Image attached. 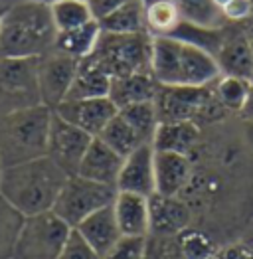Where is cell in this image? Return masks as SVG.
I'll use <instances>...</instances> for the list:
<instances>
[{
    "instance_id": "6da1fadb",
    "label": "cell",
    "mask_w": 253,
    "mask_h": 259,
    "mask_svg": "<svg viewBox=\"0 0 253 259\" xmlns=\"http://www.w3.org/2000/svg\"><path fill=\"white\" fill-rule=\"evenodd\" d=\"M56 38L50 4L18 0L0 16V60L42 58L56 48Z\"/></svg>"
},
{
    "instance_id": "7a4b0ae2",
    "label": "cell",
    "mask_w": 253,
    "mask_h": 259,
    "mask_svg": "<svg viewBox=\"0 0 253 259\" xmlns=\"http://www.w3.org/2000/svg\"><path fill=\"white\" fill-rule=\"evenodd\" d=\"M67 174L48 156L2 168L0 194L24 216L50 212L62 192Z\"/></svg>"
},
{
    "instance_id": "3957f363",
    "label": "cell",
    "mask_w": 253,
    "mask_h": 259,
    "mask_svg": "<svg viewBox=\"0 0 253 259\" xmlns=\"http://www.w3.org/2000/svg\"><path fill=\"white\" fill-rule=\"evenodd\" d=\"M54 111L34 105L0 117V164L16 166L42 158L48 152V135Z\"/></svg>"
},
{
    "instance_id": "277c9868",
    "label": "cell",
    "mask_w": 253,
    "mask_h": 259,
    "mask_svg": "<svg viewBox=\"0 0 253 259\" xmlns=\"http://www.w3.org/2000/svg\"><path fill=\"white\" fill-rule=\"evenodd\" d=\"M150 54H152V36L148 32L141 34L101 32L99 42L87 60L113 79L133 73H150Z\"/></svg>"
},
{
    "instance_id": "5b68a950",
    "label": "cell",
    "mask_w": 253,
    "mask_h": 259,
    "mask_svg": "<svg viewBox=\"0 0 253 259\" xmlns=\"http://www.w3.org/2000/svg\"><path fill=\"white\" fill-rule=\"evenodd\" d=\"M115 198H117V188L73 174L67 176L52 212L63 220L71 230H75L85 218L111 206Z\"/></svg>"
},
{
    "instance_id": "8992f818",
    "label": "cell",
    "mask_w": 253,
    "mask_h": 259,
    "mask_svg": "<svg viewBox=\"0 0 253 259\" xmlns=\"http://www.w3.org/2000/svg\"><path fill=\"white\" fill-rule=\"evenodd\" d=\"M71 228L52 210L24 220L12 259H58Z\"/></svg>"
},
{
    "instance_id": "52a82bcc",
    "label": "cell",
    "mask_w": 253,
    "mask_h": 259,
    "mask_svg": "<svg viewBox=\"0 0 253 259\" xmlns=\"http://www.w3.org/2000/svg\"><path fill=\"white\" fill-rule=\"evenodd\" d=\"M42 105L38 89V58L0 60V117Z\"/></svg>"
},
{
    "instance_id": "ba28073f",
    "label": "cell",
    "mask_w": 253,
    "mask_h": 259,
    "mask_svg": "<svg viewBox=\"0 0 253 259\" xmlns=\"http://www.w3.org/2000/svg\"><path fill=\"white\" fill-rule=\"evenodd\" d=\"M214 99V87H186V85H158L154 107L160 123L194 121L202 115Z\"/></svg>"
},
{
    "instance_id": "9c48e42d",
    "label": "cell",
    "mask_w": 253,
    "mask_h": 259,
    "mask_svg": "<svg viewBox=\"0 0 253 259\" xmlns=\"http://www.w3.org/2000/svg\"><path fill=\"white\" fill-rule=\"evenodd\" d=\"M93 137L75 125L63 121L58 113L52 115V125L48 135V152L46 156L52 158L67 176L77 174V168L83 160Z\"/></svg>"
},
{
    "instance_id": "30bf717a",
    "label": "cell",
    "mask_w": 253,
    "mask_h": 259,
    "mask_svg": "<svg viewBox=\"0 0 253 259\" xmlns=\"http://www.w3.org/2000/svg\"><path fill=\"white\" fill-rule=\"evenodd\" d=\"M79 60L65 56L58 50H52L42 58H38V89L42 105L52 111L65 101L67 91L77 73Z\"/></svg>"
},
{
    "instance_id": "8fae6325",
    "label": "cell",
    "mask_w": 253,
    "mask_h": 259,
    "mask_svg": "<svg viewBox=\"0 0 253 259\" xmlns=\"http://www.w3.org/2000/svg\"><path fill=\"white\" fill-rule=\"evenodd\" d=\"M63 121L75 125L77 129L85 131L93 139L101 135L107 123L119 113V109L113 105L109 97L99 99H81V101H63L54 109Z\"/></svg>"
},
{
    "instance_id": "7c38bea8",
    "label": "cell",
    "mask_w": 253,
    "mask_h": 259,
    "mask_svg": "<svg viewBox=\"0 0 253 259\" xmlns=\"http://www.w3.org/2000/svg\"><path fill=\"white\" fill-rule=\"evenodd\" d=\"M150 236L176 238L190 228V208L180 196L154 194L148 198Z\"/></svg>"
},
{
    "instance_id": "4fadbf2b",
    "label": "cell",
    "mask_w": 253,
    "mask_h": 259,
    "mask_svg": "<svg viewBox=\"0 0 253 259\" xmlns=\"http://www.w3.org/2000/svg\"><path fill=\"white\" fill-rule=\"evenodd\" d=\"M117 192H131L150 198L156 192L154 186V149L152 145H141L123 162L117 180Z\"/></svg>"
},
{
    "instance_id": "5bb4252c",
    "label": "cell",
    "mask_w": 253,
    "mask_h": 259,
    "mask_svg": "<svg viewBox=\"0 0 253 259\" xmlns=\"http://www.w3.org/2000/svg\"><path fill=\"white\" fill-rule=\"evenodd\" d=\"M123 162H125V158L121 154H117L113 149H109L101 139L95 137L85 152L83 160L77 168V174L87 180L117 188V180H119V174L123 168Z\"/></svg>"
},
{
    "instance_id": "9a60e30c",
    "label": "cell",
    "mask_w": 253,
    "mask_h": 259,
    "mask_svg": "<svg viewBox=\"0 0 253 259\" xmlns=\"http://www.w3.org/2000/svg\"><path fill=\"white\" fill-rule=\"evenodd\" d=\"M192 176V162L186 154L154 151V186L156 194L180 196Z\"/></svg>"
},
{
    "instance_id": "2e32d148",
    "label": "cell",
    "mask_w": 253,
    "mask_h": 259,
    "mask_svg": "<svg viewBox=\"0 0 253 259\" xmlns=\"http://www.w3.org/2000/svg\"><path fill=\"white\" fill-rule=\"evenodd\" d=\"M115 218L123 238H148L150 220H148V198L131 192H117L113 202Z\"/></svg>"
},
{
    "instance_id": "e0dca14e",
    "label": "cell",
    "mask_w": 253,
    "mask_h": 259,
    "mask_svg": "<svg viewBox=\"0 0 253 259\" xmlns=\"http://www.w3.org/2000/svg\"><path fill=\"white\" fill-rule=\"evenodd\" d=\"M75 232L101 257L105 253H109L117 245V241L123 238V234L119 230V224H117V218H115L113 204L103 208V210H99V212H95V214H91L89 218H85L83 222L75 228Z\"/></svg>"
},
{
    "instance_id": "ac0fdd59",
    "label": "cell",
    "mask_w": 253,
    "mask_h": 259,
    "mask_svg": "<svg viewBox=\"0 0 253 259\" xmlns=\"http://www.w3.org/2000/svg\"><path fill=\"white\" fill-rule=\"evenodd\" d=\"M216 60L226 75L241 79H249L253 75V48L243 32L224 30V42Z\"/></svg>"
},
{
    "instance_id": "d6986e66",
    "label": "cell",
    "mask_w": 253,
    "mask_h": 259,
    "mask_svg": "<svg viewBox=\"0 0 253 259\" xmlns=\"http://www.w3.org/2000/svg\"><path fill=\"white\" fill-rule=\"evenodd\" d=\"M158 91V83L152 77V73H133L125 77H113L109 99L117 109H125L135 103L154 101Z\"/></svg>"
},
{
    "instance_id": "ffe728a7",
    "label": "cell",
    "mask_w": 253,
    "mask_h": 259,
    "mask_svg": "<svg viewBox=\"0 0 253 259\" xmlns=\"http://www.w3.org/2000/svg\"><path fill=\"white\" fill-rule=\"evenodd\" d=\"M200 137V129L194 121H178V123H158V129L152 139V149L164 152L186 154L194 149Z\"/></svg>"
},
{
    "instance_id": "44dd1931",
    "label": "cell",
    "mask_w": 253,
    "mask_h": 259,
    "mask_svg": "<svg viewBox=\"0 0 253 259\" xmlns=\"http://www.w3.org/2000/svg\"><path fill=\"white\" fill-rule=\"evenodd\" d=\"M109 89H111V77L85 58L77 65V73H75L73 83L67 91L65 101L109 97Z\"/></svg>"
},
{
    "instance_id": "7402d4cb",
    "label": "cell",
    "mask_w": 253,
    "mask_h": 259,
    "mask_svg": "<svg viewBox=\"0 0 253 259\" xmlns=\"http://www.w3.org/2000/svg\"><path fill=\"white\" fill-rule=\"evenodd\" d=\"M101 36V26L97 20H91L85 26H79L75 30L69 32H58L56 38V48L58 52H62L65 56H71L75 60H85L91 56V52L95 50V46L99 42Z\"/></svg>"
},
{
    "instance_id": "603a6c76",
    "label": "cell",
    "mask_w": 253,
    "mask_h": 259,
    "mask_svg": "<svg viewBox=\"0 0 253 259\" xmlns=\"http://www.w3.org/2000/svg\"><path fill=\"white\" fill-rule=\"evenodd\" d=\"M145 8V26L147 32L156 36H170L182 22L180 10L174 0H141Z\"/></svg>"
},
{
    "instance_id": "cb8c5ba5",
    "label": "cell",
    "mask_w": 253,
    "mask_h": 259,
    "mask_svg": "<svg viewBox=\"0 0 253 259\" xmlns=\"http://www.w3.org/2000/svg\"><path fill=\"white\" fill-rule=\"evenodd\" d=\"M97 22L101 26V32H107V34H141V32H147L145 8H143L141 0H131L125 6L117 8L115 12L107 14L105 18Z\"/></svg>"
},
{
    "instance_id": "d4e9b609",
    "label": "cell",
    "mask_w": 253,
    "mask_h": 259,
    "mask_svg": "<svg viewBox=\"0 0 253 259\" xmlns=\"http://www.w3.org/2000/svg\"><path fill=\"white\" fill-rule=\"evenodd\" d=\"M50 10L58 32H69L95 20L89 4L83 0H56L50 4Z\"/></svg>"
},
{
    "instance_id": "484cf974",
    "label": "cell",
    "mask_w": 253,
    "mask_h": 259,
    "mask_svg": "<svg viewBox=\"0 0 253 259\" xmlns=\"http://www.w3.org/2000/svg\"><path fill=\"white\" fill-rule=\"evenodd\" d=\"M119 115L129 123V127L139 135V139L145 145H152L154 133L158 129V113L154 107V101L135 103L125 109H119Z\"/></svg>"
},
{
    "instance_id": "4316f807",
    "label": "cell",
    "mask_w": 253,
    "mask_h": 259,
    "mask_svg": "<svg viewBox=\"0 0 253 259\" xmlns=\"http://www.w3.org/2000/svg\"><path fill=\"white\" fill-rule=\"evenodd\" d=\"M214 97L228 111H241V109L247 107V103L251 99L249 79L224 75L214 83Z\"/></svg>"
},
{
    "instance_id": "83f0119b",
    "label": "cell",
    "mask_w": 253,
    "mask_h": 259,
    "mask_svg": "<svg viewBox=\"0 0 253 259\" xmlns=\"http://www.w3.org/2000/svg\"><path fill=\"white\" fill-rule=\"evenodd\" d=\"M97 139H101L109 149H113L117 154H121L123 158H126L131 152L137 151L141 145H145L139 139V135L129 127V123H126L119 113L107 123V127L101 131V135Z\"/></svg>"
},
{
    "instance_id": "f1b7e54d",
    "label": "cell",
    "mask_w": 253,
    "mask_h": 259,
    "mask_svg": "<svg viewBox=\"0 0 253 259\" xmlns=\"http://www.w3.org/2000/svg\"><path fill=\"white\" fill-rule=\"evenodd\" d=\"M26 216L0 194V259H12Z\"/></svg>"
},
{
    "instance_id": "f546056e",
    "label": "cell",
    "mask_w": 253,
    "mask_h": 259,
    "mask_svg": "<svg viewBox=\"0 0 253 259\" xmlns=\"http://www.w3.org/2000/svg\"><path fill=\"white\" fill-rule=\"evenodd\" d=\"M182 20L204 26V28H222V10L216 6L214 0H174Z\"/></svg>"
},
{
    "instance_id": "4dcf8cb0",
    "label": "cell",
    "mask_w": 253,
    "mask_h": 259,
    "mask_svg": "<svg viewBox=\"0 0 253 259\" xmlns=\"http://www.w3.org/2000/svg\"><path fill=\"white\" fill-rule=\"evenodd\" d=\"M148 238H121L101 259H145Z\"/></svg>"
},
{
    "instance_id": "1f68e13d",
    "label": "cell",
    "mask_w": 253,
    "mask_h": 259,
    "mask_svg": "<svg viewBox=\"0 0 253 259\" xmlns=\"http://www.w3.org/2000/svg\"><path fill=\"white\" fill-rule=\"evenodd\" d=\"M58 259H101V255L75 230H71V234H69Z\"/></svg>"
},
{
    "instance_id": "d6a6232c",
    "label": "cell",
    "mask_w": 253,
    "mask_h": 259,
    "mask_svg": "<svg viewBox=\"0 0 253 259\" xmlns=\"http://www.w3.org/2000/svg\"><path fill=\"white\" fill-rule=\"evenodd\" d=\"M253 12V0H230L224 8H222V14L226 20H245L247 16H251Z\"/></svg>"
},
{
    "instance_id": "836d02e7",
    "label": "cell",
    "mask_w": 253,
    "mask_h": 259,
    "mask_svg": "<svg viewBox=\"0 0 253 259\" xmlns=\"http://www.w3.org/2000/svg\"><path fill=\"white\" fill-rule=\"evenodd\" d=\"M216 259H253V247L245 241H237L218 249Z\"/></svg>"
},
{
    "instance_id": "e575fe53",
    "label": "cell",
    "mask_w": 253,
    "mask_h": 259,
    "mask_svg": "<svg viewBox=\"0 0 253 259\" xmlns=\"http://www.w3.org/2000/svg\"><path fill=\"white\" fill-rule=\"evenodd\" d=\"M126 2H131V0H89L87 4H89V8H91L93 18H95V20H101V18H105L107 14L115 12L117 8L125 6Z\"/></svg>"
},
{
    "instance_id": "d590c367",
    "label": "cell",
    "mask_w": 253,
    "mask_h": 259,
    "mask_svg": "<svg viewBox=\"0 0 253 259\" xmlns=\"http://www.w3.org/2000/svg\"><path fill=\"white\" fill-rule=\"evenodd\" d=\"M245 135H247V141L251 143V147H253V121H249V123L245 125Z\"/></svg>"
},
{
    "instance_id": "8d00e7d4",
    "label": "cell",
    "mask_w": 253,
    "mask_h": 259,
    "mask_svg": "<svg viewBox=\"0 0 253 259\" xmlns=\"http://www.w3.org/2000/svg\"><path fill=\"white\" fill-rule=\"evenodd\" d=\"M214 2H216V6H218V8L222 10V8H224V6H226V4L230 2V0H214Z\"/></svg>"
},
{
    "instance_id": "74e56055",
    "label": "cell",
    "mask_w": 253,
    "mask_h": 259,
    "mask_svg": "<svg viewBox=\"0 0 253 259\" xmlns=\"http://www.w3.org/2000/svg\"><path fill=\"white\" fill-rule=\"evenodd\" d=\"M245 243H247V245H251V247H253V234H251V236H249L247 239H245Z\"/></svg>"
},
{
    "instance_id": "f35d334b",
    "label": "cell",
    "mask_w": 253,
    "mask_h": 259,
    "mask_svg": "<svg viewBox=\"0 0 253 259\" xmlns=\"http://www.w3.org/2000/svg\"><path fill=\"white\" fill-rule=\"evenodd\" d=\"M38 2H44V4H52V2H56V0H38Z\"/></svg>"
},
{
    "instance_id": "ab89813d",
    "label": "cell",
    "mask_w": 253,
    "mask_h": 259,
    "mask_svg": "<svg viewBox=\"0 0 253 259\" xmlns=\"http://www.w3.org/2000/svg\"><path fill=\"white\" fill-rule=\"evenodd\" d=\"M0 176H2V164H0Z\"/></svg>"
},
{
    "instance_id": "60d3db41",
    "label": "cell",
    "mask_w": 253,
    "mask_h": 259,
    "mask_svg": "<svg viewBox=\"0 0 253 259\" xmlns=\"http://www.w3.org/2000/svg\"><path fill=\"white\" fill-rule=\"evenodd\" d=\"M4 10H6V8H4ZM4 10H0V16H2V12H4Z\"/></svg>"
}]
</instances>
